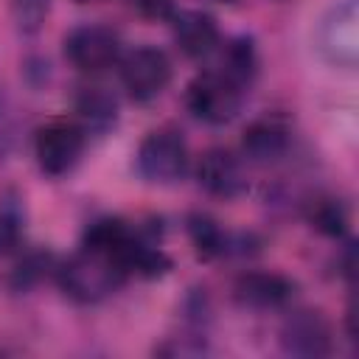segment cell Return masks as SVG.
Wrapping results in <instances>:
<instances>
[{
	"mask_svg": "<svg viewBox=\"0 0 359 359\" xmlns=\"http://www.w3.org/2000/svg\"><path fill=\"white\" fill-rule=\"evenodd\" d=\"M126 278L129 275L123 264L112 252L90 244H81L67 261L56 266V280L62 292L76 303H98L118 292Z\"/></svg>",
	"mask_w": 359,
	"mask_h": 359,
	"instance_id": "cell-1",
	"label": "cell"
},
{
	"mask_svg": "<svg viewBox=\"0 0 359 359\" xmlns=\"http://www.w3.org/2000/svg\"><path fill=\"white\" fill-rule=\"evenodd\" d=\"M244 93H247V87H241L238 81H233L227 73H222V70H205V73H199L188 84L185 104L194 112V118H199L202 123L224 126V123H230L241 112Z\"/></svg>",
	"mask_w": 359,
	"mask_h": 359,
	"instance_id": "cell-2",
	"label": "cell"
},
{
	"mask_svg": "<svg viewBox=\"0 0 359 359\" xmlns=\"http://www.w3.org/2000/svg\"><path fill=\"white\" fill-rule=\"evenodd\" d=\"M137 171L151 185H174L188 171V143L182 132L163 126L151 129L137 146Z\"/></svg>",
	"mask_w": 359,
	"mask_h": 359,
	"instance_id": "cell-3",
	"label": "cell"
},
{
	"mask_svg": "<svg viewBox=\"0 0 359 359\" xmlns=\"http://www.w3.org/2000/svg\"><path fill=\"white\" fill-rule=\"evenodd\" d=\"M87 146V132L79 121L56 118L36 129L34 137V157L45 177H65L70 174Z\"/></svg>",
	"mask_w": 359,
	"mask_h": 359,
	"instance_id": "cell-4",
	"label": "cell"
},
{
	"mask_svg": "<svg viewBox=\"0 0 359 359\" xmlns=\"http://www.w3.org/2000/svg\"><path fill=\"white\" fill-rule=\"evenodd\" d=\"M171 59L157 45H137L121 59V84L137 104H149L171 84Z\"/></svg>",
	"mask_w": 359,
	"mask_h": 359,
	"instance_id": "cell-5",
	"label": "cell"
},
{
	"mask_svg": "<svg viewBox=\"0 0 359 359\" xmlns=\"http://www.w3.org/2000/svg\"><path fill=\"white\" fill-rule=\"evenodd\" d=\"M65 59L81 73H104L121 59V36L101 22L76 25L65 36Z\"/></svg>",
	"mask_w": 359,
	"mask_h": 359,
	"instance_id": "cell-6",
	"label": "cell"
},
{
	"mask_svg": "<svg viewBox=\"0 0 359 359\" xmlns=\"http://www.w3.org/2000/svg\"><path fill=\"white\" fill-rule=\"evenodd\" d=\"M283 353L300 359H323L334 351V328L328 317L317 309H297L286 314L278 331Z\"/></svg>",
	"mask_w": 359,
	"mask_h": 359,
	"instance_id": "cell-7",
	"label": "cell"
},
{
	"mask_svg": "<svg viewBox=\"0 0 359 359\" xmlns=\"http://www.w3.org/2000/svg\"><path fill=\"white\" fill-rule=\"evenodd\" d=\"M292 294H294V283L280 272L252 269V272H241L233 283V297L241 306L258 309V311L283 309L292 300Z\"/></svg>",
	"mask_w": 359,
	"mask_h": 359,
	"instance_id": "cell-8",
	"label": "cell"
},
{
	"mask_svg": "<svg viewBox=\"0 0 359 359\" xmlns=\"http://www.w3.org/2000/svg\"><path fill=\"white\" fill-rule=\"evenodd\" d=\"M171 25H174V42L188 59H208L222 42L216 17H210L208 11L199 8L177 11Z\"/></svg>",
	"mask_w": 359,
	"mask_h": 359,
	"instance_id": "cell-9",
	"label": "cell"
},
{
	"mask_svg": "<svg viewBox=\"0 0 359 359\" xmlns=\"http://www.w3.org/2000/svg\"><path fill=\"white\" fill-rule=\"evenodd\" d=\"M289 146H292V129L278 115L255 118L241 135V151L261 165L280 160L289 151Z\"/></svg>",
	"mask_w": 359,
	"mask_h": 359,
	"instance_id": "cell-10",
	"label": "cell"
},
{
	"mask_svg": "<svg viewBox=\"0 0 359 359\" xmlns=\"http://www.w3.org/2000/svg\"><path fill=\"white\" fill-rule=\"evenodd\" d=\"M196 180L216 199H236L244 191V168L227 149H208L199 157Z\"/></svg>",
	"mask_w": 359,
	"mask_h": 359,
	"instance_id": "cell-11",
	"label": "cell"
},
{
	"mask_svg": "<svg viewBox=\"0 0 359 359\" xmlns=\"http://www.w3.org/2000/svg\"><path fill=\"white\" fill-rule=\"evenodd\" d=\"M76 112L84 132H107L118 121V98L104 84H87L76 95Z\"/></svg>",
	"mask_w": 359,
	"mask_h": 359,
	"instance_id": "cell-12",
	"label": "cell"
},
{
	"mask_svg": "<svg viewBox=\"0 0 359 359\" xmlns=\"http://www.w3.org/2000/svg\"><path fill=\"white\" fill-rule=\"evenodd\" d=\"M323 48L331 53L334 62H345V65L356 62V8L351 0L334 8V17L325 22Z\"/></svg>",
	"mask_w": 359,
	"mask_h": 359,
	"instance_id": "cell-13",
	"label": "cell"
},
{
	"mask_svg": "<svg viewBox=\"0 0 359 359\" xmlns=\"http://www.w3.org/2000/svg\"><path fill=\"white\" fill-rule=\"evenodd\" d=\"M188 236H191V244L202 261L222 258L233 250L230 233L216 219H210L208 213H191L188 216Z\"/></svg>",
	"mask_w": 359,
	"mask_h": 359,
	"instance_id": "cell-14",
	"label": "cell"
},
{
	"mask_svg": "<svg viewBox=\"0 0 359 359\" xmlns=\"http://www.w3.org/2000/svg\"><path fill=\"white\" fill-rule=\"evenodd\" d=\"M219 70L227 73L241 87H250L252 79H255V73H258V50H255V42L250 36L230 39L224 45V56H222Z\"/></svg>",
	"mask_w": 359,
	"mask_h": 359,
	"instance_id": "cell-15",
	"label": "cell"
},
{
	"mask_svg": "<svg viewBox=\"0 0 359 359\" xmlns=\"http://www.w3.org/2000/svg\"><path fill=\"white\" fill-rule=\"evenodd\" d=\"M309 224L328 238H339L348 230V208L337 196H314L309 202Z\"/></svg>",
	"mask_w": 359,
	"mask_h": 359,
	"instance_id": "cell-16",
	"label": "cell"
},
{
	"mask_svg": "<svg viewBox=\"0 0 359 359\" xmlns=\"http://www.w3.org/2000/svg\"><path fill=\"white\" fill-rule=\"evenodd\" d=\"M59 264H53V255L50 252H31V255H25L20 264H17V269H14V278H11V283L17 286V289H31V286H36L50 269H56Z\"/></svg>",
	"mask_w": 359,
	"mask_h": 359,
	"instance_id": "cell-17",
	"label": "cell"
},
{
	"mask_svg": "<svg viewBox=\"0 0 359 359\" xmlns=\"http://www.w3.org/2000/svg\"><path fill=\"white\" fill-rule=\"evenodd\" d=\"M11 14L17 28L31 36L45 25L50 14V0H11Z\"/></svg>",
	"mask_w": 359,
	"mask_h": 359,
	"instance_id": "cell-18",
	"label": "cell"
},
{
	"mask_svg": "<svg viewBox=\"0 0 359 359\" xmlns=\"http://www.w3.org/2000/svg\"><path fill=\"white\" fill-rule=\"evenodd\" d=\"M22 238V210L17 202L0 199V255L11 252Z\"/></svg>",
	"mask_w": 359,
	"mask_h": 359,
	"instance_id": "cell-19",
	"label": "cell"
},
{
	"mask_svg": "<svg viewBox=\"0 0 359 359\" xmlns=\"http://www.w3.org/2000/svg\"><path fill=\"white\" fill-rule=\"evenodd\" d=\"M140 17L151 20V22H171L177 8V0H135Z\"/></svg>",
	"mask_w": 359,
	"mask_h": 359,
	"instance_id": "cell-20",
	"label": "cell"
},
{
	"mask_svg": "<svg viewBox=\"0 0 359 359\" xmlns=\"http://www.w3.org/2000/svg\"><path fill=\"white\" fill-rule=\"evenodd\" d=\"M353 241H348V247H345V258H342V275L348 278V280H353Z\"/></svg>",
	"mask_w": 359,
	"mask_h": 359,
	"instance_id": "cell-21",
	"label": "cell"
},
{
	"mask_svg": "<svg viewBox=\"0 0 359 359\" xmlns=\"http://www.w3.org/2000/svg\"><path fill=\"white\" fill-rule=\"evenodd\" d=\"M210 3H222V6H233V3H238V0H210Z\"/></svg>",
	"mask_w": 359,
	"mask_h": 359,
	"instance_id": "cell-22",
	"label": "cell"
}]
</instances>
